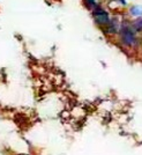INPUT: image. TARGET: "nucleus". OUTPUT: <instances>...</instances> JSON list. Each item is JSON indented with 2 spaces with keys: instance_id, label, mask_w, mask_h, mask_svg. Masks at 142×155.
Listing matches in <instances>:
<instances>
[{
  "instance_id": "nucleus-1",
  "label": "nucleus",
  "mask_w": 142,
  "mask_h": 155,
  "mask_svg": "<svg viewBox=\"0 0 142 155\" xmlns=\"http://www.w3.org/2000/svg\"><path fill=\"white\" fill-rule=\"evenodd\" d=\"M118 32H119V36H120V41L125 46L134 48V46L137 45L139 39L136 37L135 30L132 28V26H129L126 21L123 25H120Z\"/></svg>"
},
{
  "instance_id": "nucleus-2",
  "label": "nucleus",
  "mask_w": 142,
  "mask_h": 155,
  "mask_svg": "<svg viewBox=\"0 0 142 155\" xmlns=\"http://www.w3.org/2000/svg\"><path fill=\"white\" fill-rule=\"evenodd\" d=\"M92 12V18H94V21L96 22L97 26L99 27H106L108 23L110 22V14L108 13L103 7L98 6L97 5L94 9H91Z\"/></svg>"
},
{
  "instance_id": "nucleus-3",
  "label": "nucleus",
  "mask_w": 142,
  "mask_h": 155,
  "mask_svg": "<svg viewBox=\"0 0 142 155\" xmlns=\"http://www.w3.org/2000/svg\"><path fill=\"white\" fill-rule=\"evenodd\" d=\"M119 28H120L119 21H118L116 18H113V19H111L110 22L108 23L105 31L108 32V34H117V32L119 31Z\"/></svg>"
},
{
  "instance_id": "nucleus-4",
  "label": "nucleus",
  "mask_w": 142,
  "mask_h": 155,
  "mask_svg": "<svg viewBox=\"0 0 142 155\" xmlns=\"http://www.w3.org/2000/svg\"><path fill=\"white\" fill-rule=\"evenodd\" d=\"M132 28L135 30V32H141L142 31V18H137L132 22Z\"/></svg>"
},
{
  "instance_id": "nucleus-5",
  "label": "nucleus",
  "mask_w": 142,
  "mask_h": 155,
  "mask_svg": "<svg viewBox=\"0 0 142 155\" xmlns=\"http://www.w3.org/2000/svg\"><path fill=\"white\" fill-rule=\"evenodd\" d=\"M129 13L132 14L133 16L135 18H139L142 15V6H133L131 9H129Z\"/></svg>"
},
{
  "instance_id": "nucleus-6",
  "label": "nucleus",
  "mask_w": 142,
  "mask_h": 155,
  "mask_svg": "<svg viewBox=\"0 0 142 155\" xmlns=\"http://www.w3.org/2000/svg\"><path fill=\"white\" fill-rule=\"evenodd\" d=\"M84 5L89 9H94L97 6V1L96 0H84Z\"/></svg>"
},
{
  "instance_id": "nucleus-7",
  "label": "nucleus",
  "mask_w": 142,
  "mask_h": 155,
  "mask_svg": "<svg viewBox=\"0 0 142 155\" xmlns=\"http://www.w3.org/2000/svg\"><path fill=\"white\" fill-rule=\"evenodd\" d=\"M116 1H118V2H120L121 5H126V0H116Z\"/></svg>"
}]
</instances>
